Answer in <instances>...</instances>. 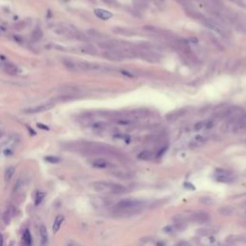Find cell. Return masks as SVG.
Here are the masks:
<instances>
[{
    "label": "cell",
    "instance_id": "obj_1",
    "mask_svg": "<svg viewBox=\"0 0 246 246\" xmlns=\"http://www.w3.org/2000/svg\"><path fill=\"white\" fill-rule=\"evenodd\" d=\"M93 187L95 190L100 191V192L105 193H124L126 191V187H124L122 185L116 184L112 182L107 181H97L93 183Z\"/></svg>",
    "mask_w": 246,
    "mask_h": 246
},
{
    "label": "cell",
    "instance_id": "obj_2",
    "mask_svg": "<svg viewBox=\"0 0 246 246\" xmlns=\"http://www.w3.org/2000/svg\"><path fill=\"white\" fill-rule=\"evenodd\" d=\"M142 205H143V203L140 201V200L124 199L117 203L116 209L120 211H122L124 214H126L127 212L129 214H134V212H136V211L137 209H140V208L142 207Z\"/></svg>",
    "mask_w": 246,
    "mask_h": 246
},
{
    "label": "cell",
    "instance_id": "obj_3",
    "mask_svg": "<svg viewBox=\"0 0 246 246\" xmlns=\"http://www.w3.org/2000/svg\"><path fill=\"white\" fill-rule=\"evenodd\" d=\"M214 178L217 182L220 183H231L234 180V177L230 171H228L226 169L218 168L215 170L214 172Z\"/></svg>",
    "mask_w": 246,
    "mask_h": 246
},
{
    "label": "cell",
    "instance_id": "obj_4",
    "mask_svg": "<svg viewBox=\"0 0 246 246\" xmlns=\"http://www.w3.org/2000/svg\"><path fill=\"white\" fill-rule=\"evenodd\" d=\"M55 106V102H47V103H43L40 104V105H37L34 107H30L28 109H25L24 112L25 114H39V112H46Z\"/></svg>",
    "mask_w": 246,
    "mask_h": 246
},
{
    "label": "cell",
    "instance_id": "obj_5",
    "mask_svg": "<svg viewBox=\"0 0 246 246\" xmlns=\"http://www.w3.org/2000/svg\"><path fill=\"white\" fill-rule=\"evenodd\" d=\"M203 23L206 25V26L210 29V30L214 31L215 33H217L220 36H224L225 35V32L223 30V28L220 26L219 24H217L214 20H211L210 18H203Z\"/></svg>",
    "mask_w": 246,
    "mask_h": 246
},
{
    "label": "cell",
    "instance_id": "obj_6",
    "mask_svg": "<svg viewBox=\"0 0 246 246\" xmlns=\"http://www.w3.org/2000/svg\"><path fill=\"white\" fill-rule=\"evenodd\" d=\"M62 64L65 66V68H68L69 71L71 72H81V69L78 65V62H75L70 59H64L62 60Z\"/></svg>",
    "mask_w": 246,
    "mask_h": 246
},
{
    "label": "cell",
    "instance_id": "obj_7",
    "mask_svg": "<svg viewBox=\"0 0 246 246\" xmlns=\"http://www.w3.org/2000/svg\"><path fill=\"white\" fill-rule=\"evenodd\" d=\"M207 141V137H204L202 135H197L196 137H194L189 142V147L190 148H198L200 146L205 143Z\"/></svg>",
    "mask_w": 246,
    "mask_h": 246
},
{
    "label": "cell",
    "instance_id": "obj_8",
    "mask_svg": "<svg viewBox=\"0 0 246 246\" xmlns=\"http://www.w3.org/2000/svg\"><path fill=\"white\" fill-rule=\"evenodd\" d=\"M209 219H210V215L208 214L207 212H204V211H199L191 215V221L193 222L203 223V222H207Z\"/></svg>",
    "mask_w": 246,
    "mask_h": 246
},
{
    "label": "cell",
    "instance_id": "obj_9",
    "mask_svg": "<svg viewBox=\"0 0 246 246\" xmlns=\"http://www.w3.org/2000/svg\"><path fill=\"white\" fill-rule=\"evenodd\" d=\"M40 236V244L41 246H45L48 243V232L44 225H40L39 229Z\"/></svg>",
    "mask_w": 246,
    "mask_h": 246
},
{
    "label": "cell",
    "instance_id": "obj_10",
    "mask_svg": "<svg viewBox=\"0 0 246 246\" xmlns=\"http://www.w3.org/2000/svg\"><path fill=\"white\" fill-rule=\"evenodd\" d=\"M94 14L98 18L102 19V20H108L112 16V14L111 12L104 10V9H95Z\"/></svg>",
    "mask_w": 246,
    "mask_h": 246
},
{
    "label": "cell",
    "instance_id": "obj_11",
    "mask_svg": "<svg viewBox=\"0 0 246 246\" xmlns=\"http://www.w3.org/2000/svg\"><path fill=\"white\" fill-rule=\"evenodd\" d=\"M214 121L212 120H203V121H200V122H197L196 124L194 125L193 129L195 131H200L202 130V129H209V128H211L214 126Z\"/></svg>",
    "mask_w": 246,
    "mask_h": 246
},
{
    "label": "cell",
    "instance_id": "obj_12",
    "mask_svg": "<svg viewBox=\"0 0 246 246\" xmlns=\"http://www.w3.org/2000/svg\"><path fill=\"white\" fill-rule=\"evenodd\" d=\"M64 220H65L64 215L59 214V215L56 216V218H55V220H54V223H53V231L54 232L56 233V232H58L60 230V228L62 226V222H64Z\"/></svg>",
    "mask_w": 246,
    "mask_h": 246
},
{
    "label": "cell",
    "instance_id": "obj_13",
    "mask_svg": "<svg viewBox=\"0 0 246 246\" xmlns=\"http://www.w3.org/2000/svg\"><path fill=\"white\" fill-rule=\"evenodd\" d=\"M4 71L10 75H16L18 73V68L12 64H6L4 65Z\"/></svg>",
    "mask_w": 246,
    "mask_h": 246
},
{
    "label": "cell",
    "instance_id": "obj_14",
    "mask_svg": "<svg viewBox=\"0 0 246 246\" xmlns=\"http://www.w3.org/2000/svg\"><path fill=\"white\" fill-rule=\"evenodd\" d=\"M61 91L64 93H76L79 91V87L75 85H65L61 87Z\"/></svg>",
    "mask_w": 246,
    "mask_h": 246
},
{
    "label": "cell",
    "instance_id": "obj_15",
    "mask_svg": "<svg viewBox=\"0 0 246 246\" xmlns=\"http://www.w3.org/2000/svg\"><path fill=\"white\" fill-rule=\"evenodd\" d=\"M91 164L93 166L96 168H107L108 166H109V162H108L106 160H103V159H97V160H94L93 162H91Z\"/></svg>",
    "mask_w": 246,
    "mask_h": 246
},
{
    "label": "cell",
    "instance_id": "obj_16",
    "mask_svg": "<svg viewBox=\"0 0 246 246\" xmlns=\"http://www.w3.org/2000/svg\"><path fill=\"white\" fill-rule=\"evenodd\" d=\"M43 36V31H41L40 28H36L31 34V40H32V41H34V43H37V41L41 40Z\"/></svg>",
    "mask_w": 246,
    "mask_h": 246
},
{
    "label": "cell",
    "instance_id": "obj_17",
    "mask_svg": "<svg viewBox=\"0 0 246 246\" xmlns=\"http://www.w3.org/2000/svg\"><path fill=\"white\" fill-rule=\"evenodd\" d=\"M152 153L148 151V150H143V151H141L139 155H137V158H139L140 160H142V161H148L150 159H152Z\"/></svg>",
    "mask_w": 246,
    "mask_h": 246
},
{
    "label": "cell",
    "instance_id": "obj_18",
    "mask_svg": "<svg viewBox=\"0 0 246 246\" xmlns=\"http://www.w3.org/2000/svg\"><path fill=\"white\" fill-rule=\"evenodd\" d=\"M15 174V167L14 166H10V167H8L5 171V175H4V178H5V181L6 182H9L11 179L12 178Z\"/></svg>",
    "mask_w": 246,
    "mask_h": 246
},
{
    "label": "cell",
    "instance_id": "obj_19",
    "mask_svg": "<svg viewBox=\"0 0 246 246\" xmlns=\"http://www.w3.org/2000/svg\"><path fill=\"white\" fill-rule=\"evenodd\" d=\"M23 242L26 246H31L32 244V236L28 230L25 231V233L23 234Z\"/></svg>",
    "mask_w": 246,
    "mask_h": 246
},
{
    "label": "cell",
    "instance_id": "obj_20",
    "mask_svg": "<svg viewBox=\"0 0 246 246\" xmlns=\"http://www.w3.org/2000/svg\"><path fill=\"white\" fill-rule=\"evenodd\" d=\"M44 197H45V193L41 192V191H39V192L36 194V197H35V206L37 207L39 205H40L41 202L43 201Z\"/></svg>",
    "mask_w": 246,
    "mask_h": 246
},
{
    "label": "cell",
    "instance_id": "obj_21",
    "mask_svg": "<svg viewBox=\"0 0 246 246\" xmlns=\"http://www.w3.org/2000/svg\"><path fill=\"white\" fill-rule=\"evenodd\" d=\"M44 161L47 162H50V164H58V162H61V159L59 157H56V156H47L44 158Z\"/></svg>",
    "mask_w": 246,
    "mask_h": 246
},
{
    "label": "cell",
    "instance_id": "obj_22",
    "mask_svg": "<svg viewBox=\"0 0 246 246\" xmlns=\"http://www.w3.org/2000/svg\"><path fill=\"white\" fill-rule=\"evenodd\" d=\"M91 127L95 129V130H102V129L105 128V123L102 121H97L91 124Z\"/></svg>",
    "mask_w": 246,
    "mask_h": 246
},
{
    "label": "cell",
    "instance_id": "obj_23",
    "mask_svg": "<svg viewBox=\"0 0 246 246\" xmlns=\"http://www.w3.org/2000/svg\"><path fill=\"white\" fill-rule=\"evenodd\" d=\"M14 27H15V29L16 31H21L25 27H26V22L25 21H18V22H16L15 24Z\"/></svg>",
    "mask_w": 246,
    "mask_h": 246
},
{
    "label": "cell",
    "instance_id": "obj_24",
    "mask_svg": "<svg viewBox=\"0 0 246 246\" xmlns=\"http://www.w3.org/2000/svg\"><path fill=\"white\" fill-rule=\"evenodd\" d=\"M117 123L120 124V125H130L132 123H134L132 119H128V118H121L117 120Z\"/></svg>",
    "mask_w": 246,
    "mask_h": 246
},
{
    "label": "cell",
    "instance_id": "obj_25",
    "mask_svg": "<svg viewBox=\"0 0 246 246\" xmlns=\"http://www.w3.org/2000/svg\"><path fill=\"white\" fill-rule=\"evenodd\" d=\"M37 127H39V128H41V129H43V130H49V128H48L47 126H45V125H43V124H40V123L37 124Z\"/></svg>",
    "mask_w": 246,
    "mask_h": 246
},
{
    "label": "cell",
    "instance_id": "obj_26",
    "mask_svg": "<svg viewBox=\"0 0 246 246\" xmlns=\"http://www.w3.org/2000/svg\"><path fill=\"white\" fill-rule=\"evenodd\" d=\"M102 1L106 2L107 4H109V5H112V3H115V4H116V1H115V0H102Z\"/></svg>",
    "mask_w": 246,
    "mask_h": 246
},
{
    "label": "cell",
    "instance_id": "obj_27",
    "mask_svg": "<svg viewBox=\"0 0 246 246\" xmlns=\"http://www.w3.org/2000/svg\"><path fill=\"white\" fill-rule=\"evenodd\" d=\"M0 246H3V236L0 234Z\"/></svg>",
    "mask_w": 246,
    "mask_h": 246
},
{
    "label": "cell",
    "instance_id": "obj_28",
    "mask_svg": "<svg viewBox=\"0 0 246 246\" xmlns=\"http://www.w3.org/2000/svg\"><path fill=\"white\" fill-rule=\"evenodd\" d=\"M2 134H3V133H2V131H1V130H0V137H1V136H2Z\"/></svg>",
    "mask_w": 246,
    "mask_h": 246
},
{
    "label": "cell",
    "instance_id": "obj_29",
    "mask_svg": "<svg viewBox=\"0 0 246 246\" xmlns=\"http://www.w3.org/2000/svg\"><path fill=\"white\" fill-rule=\"evenodd\" d=\"M69 246H78V245H69Z\"/></svg>",
    "mask_w": 246,
    "mask_h": 246
}]
</instances>
